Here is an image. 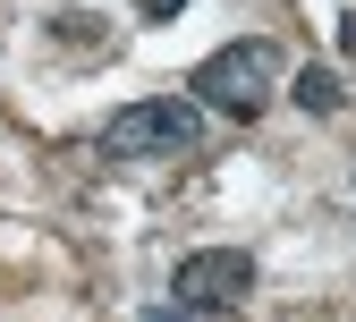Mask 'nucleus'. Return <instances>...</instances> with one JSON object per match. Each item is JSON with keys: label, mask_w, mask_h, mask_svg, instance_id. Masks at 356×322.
Returning a JSON list of instances; mask_svg holds the SVG:
<instances>
[{"label": "nucleus", "mask_w": 356, "mask_h": 322, "mask_svg": "<svg viewBox=\"0 0 356 322\" xmlns=\"http://www.w3.org/2000/svg\"><path fill=\"white\" fill-rule=\"evenodd\" d=\"M187 94L204 102V111H220V119H254L263 102H272L280 94V51H272V42H220V51L187 77Z\"/></svg>", "instance_id": "1"}, {"label": "nucleus", "mask_w": 356, "mask_h": 322, "mask_svg": "<svg viewBox=\"0 0 356 322\" xmlns=\"http://www.w3.org/2000/svg\"><path fill=\"white\" fill-rule=\"evenodd\" d=\"M297 102L314 111V119H331V111H339V77H331V68H297Z\"/></svg>", "instance_id": "4"}, {"label": "nucleus", "mask_w": 356, "mask_h": 322, "mask_svg": "<svg viewBox=\"0 0 356 322\" xmlns=\"http://www.w3.org/2000/svg\"><path fill=\"white\" fill-rule=\"evenodd\" d=\"M170 297L187 305V314H238L254 297V255L246 246H204L170 271Z\"/></svg>", "instance_id": "3"}, {"label": "nucleus", "mask_w": 356, "mask_h": 322, "mask_svg": "<svg viewBox=\"0 0 356 322\" xmlns=\"http://www.w3.org/2000/svg\"><path fill=\"white\" fill-rule=\"evenodd\" d=\"M153 322H204V314H187V305H161V314H153Z\"/></svg>", "instance_id": "6"}, {"label": "nucleus", "mask_w": 356, "mask_h": 322, "mask_svg": "<svg viewBox=\"0 0 356 322\" xmlns=\"http://www.w3.org/2000/svg\"><path fill=\"white\" fill-rule=\"evenodd\" d=\"M204 145V111L187 94H153V102H127L102 127V153L111 161H161V153H195Z\"/></svg>", "instance_id": "2"}, {"label": "nucleus", "mask_w": 356, "mask_h": 322, "mask_svg": "<svg viewBox=\"0 0 356 322\" xmlns=\"http://www.w3.org/2000/svg\"><path fill=\"white\" fill-rule=\"evenodd\" d=\"M187 0H136V17H178Z\"/></svg>", "instance_id": "5"}]
</instances>
